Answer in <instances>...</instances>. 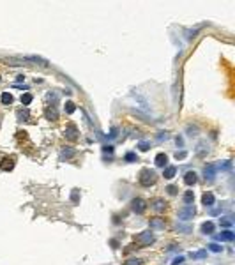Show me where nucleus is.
I'll return each mask as SVG.
<instances>
[{
  "label": "nucleus",
  "instance_id": "obj_1",
  "mask_svg": "<svg viewBox=\"0 0 235 265\" xmlns=\"http://www.w3.org/2000/svg\"><path fill=\"white\" fill-rule=\"evenodd\" d=\"M156 182V173L150 170H141L140 173V184L141 186H152Z\"/></svg>",
  "mask_w": 235,
  "mask_h": 265
},
{
  "label": "nucleus",
  "instance_id": "obj_2",
  "mask_svg": "<svg viewBox=\"0 0 235 265\" xmlns=\"http://www.w3.org/2000/svg\"><path fill=\"white\" fill-rule=\"evenodd\" d=\"M195 214H196L195 205H186L184 208L178 210V219H182V221H189V219L195 217Z\"/></svg>",
  "mask_w": 235,
  "mask_h": 265
},
{
  "label": "nucleus",
  "instance_id": "obj_3",
  "mask_svg": "<svg viewBox=\"0 0 235 265\" xmlns=\"http://www.w3.org/2000/svg\"><path fill=\"white\" fill-rule=\"evenodd\" d=\"M136 240H138V244H141V246H149V244H152L156 240V237L152 235L150 230H147V232H141L140 235H136Z\"/></svg>",
  "mask_w": 235,
  "mask_h": 265
},
{
  "label": "nucleus",
  "instance_id": "obj_4",
  "mask_svg": "<svg viewBox=\"0 0 235 265\" xmlns=\"http://www.w3.org/2000/svg\"><path fill=\"white\" fill-rule=\"evenodd\" d=\"M131 208H133V212H136V214H143L145 208H147V202H145L143 198H135V200L131 202Z\"/></svg>",
  "mask_w": 235,
  "mask_h": 265
},
{
  "label": "nucleus",
  "instance_id": "obj_5",
  "mask_svg": "<svg viewBox=\"0 0 235 265\" xmlns=\"http://www.w3.org/2000/svg\"><path fill=\"white\" fill-rule=\"evenodd\" d=\"M64 136L67 138V140H78V127H76V124H69L67 127H65V131H64Z\"/></svg>",
  "mask_w": 235,
  "mask_h": 265
},
{
  "label": "nucleus",
  "instance_id": "obj_6",
  "mask_svg": "<svg viewBox=\"0 0 235 265\" xmlns=\"http://www.w3.org/2000/svg\"><path fill=\"white\" fill-rule=\"evenodd\" d=\"M203 177H205V180H207V182H214V180H216V168H214V165H207V166L203 168Z\"/></svg>",
  "mask_w": 235,
  "mask_h": 265
},
{
  "label": "nucleus",
  "instance_id": "obj_7",
  "mask_svg": "<svg viewBox=\"0 0 235 265\" xmlns=\"http://www.w3.org/2000/svg\"><path fill=\"white\" fill-rule=\"evenodd\" d=\"M150 208H152V210H156V212H164V208H166V202H164L163 198H156V200H152Z\"/></svg>",
  "mask_w": 235,
  "mask_h": 265
},
{
  "label": "nucleus",
  "instance_id": "obj_8",
  "mask_svg": "<svg viewBox=\"0 0 235 265\" xmlns=\"http://www.w3.org/2000/svg\"><path fill=\"white\" fill-rule=\"evenodd\" d=\"M234 237H235L234 232L226 230V232H221V233H219L216 239H217V240H221V242H223V240H226V242H232V240H234Z\"/></svg>",
  "mask_w": 235,
  "mask_h": 265
},
{
  "label": "nucleus",
  "instance_id": "obj_9",
  "mask_svg": "<svg viewBox=\"0 0 235 265\" xmlns=\"http://www.w3.org/2000/svg\"><path fill=\"white\" fill-rule=\"evenodd\" d=\"M46 118L48 120H57L59 118V112H57V106H48L46 108Z\"/></svg>",
  "mask_w": 235,
  "mask_h": 265
},
{
  "label": "nucleus",
  "instance_id": "obj_10",
  "mask_svg": "<svg viewBox=\"0 0 235 265\" xmlns=\"http://www.w3.org/2000/svg\"><path fill=\"white\" fill-rule=\"evenodd\" d=\"M196 180H198V175H196L195 171H187V173L184 175V182H186L187 186H193V184H196Z\"/></svg>",
  "mask_w": 235,
  "mask_h": 265
},
{
  "label": "nucleus",
  "instance_id": "obj_11",
  "mask_svg": "<svg viewBox=\"0 0 235 265\" xmlns=\"http://www.w3.org/2000/svg\"><path fill=\"white\" fill-rule=\"evenodd\" d=\"M0 168L5 171H11L13 168H14V161L13 159H9V157H4L2 159V163H0Z\"/></svg>",
  "mask_w": 235,
  "mask_h": 265
},
{
  "label": "nucleus",
  "instance_id": "obj_12",
  "mask_svg": "<svg viewBox=\"0 0 235 265\" xmlns=\"http://www.w3.org/2000/svg\"><path fill=\"white\" fill-rule=\"evenodd\" d=\"M149 223H150V228H154V230H164V221L161 217H154Z\"/></svg>",
  "mask_w": 235,
  "mask_h": 265
},
{
  "label": "nucleus",
  "instance_id": "obj_13",
  "mask_svg": "<svg viewBox=\"0 0 235 265\" xmlns=\"http://www.w3.org/2000/svg\"><path fill=\"white\" fill-rule=\"evenodd\" d=\"M156 166H161V168H164L166 166V163H168V156L166 154H157L156 156Z\"/></svg>",
  "mask_w": 235,
  "mask_h": 265
},
{
  "label": "nucleus",
  "instance_id": "obj_14",
  "mask_svg": "<svg viewBox=\"0 0 235 265\" xmlns=\"http://www.w3.org/2000/svg\"><path fill=\"white\" fill-rule=\"evenodd\" d=\"M209 150H210V147L207 145V141H202V143L196 147V154H198V156H205V154H209Z\"/></svg>",
  "mask_w": 235,
  "mask_h": 265
},
{
  "label": "nucleus",
  "instance_id": "obj_15",
  "mask_svg": "<svg viewBox=\"0 0 235 265\" xmlns=\"http://www.w3.org/2000/svg\"><path fill=\"white\" fill-rule=\"evenodd\" d=\"M175 173H177L175 166H168V168H164V171H163V177H164V179H173Z\"/></svg>",
  "mask_w": 235,
  "mask_h": 265
},
{
  "label": "nucleus",
  "instance_id": "obj_16",
  "mask_svg": "<svg viewBox=\"0 0 235 265\" xmlns=\"http://www.w3.org/2000/svg\"><path fill=\"white\" fill-rule=\"evenodd\" d=\"M216 170H223V171H230L232 170V161H223V163H217V166H214Z\"/></svg>",
  "mask_w": 235,
  "mask_h": 265
},
{
  "label": "nucleus",
  "instance_id": "obj_17",
  "mask_svg": "<svg viewBox=\"0 0 235 265\" xmlns=\"http://www.w3.org/2000/svg\"><path fill=\"white\" fill-rule=\"evenodd\" d=\"M193 202H195V193L193 191H186L184 193V203L186 205H193Z\"/></svg>",
  "mask_w": 235,
  "mask_h": 265
},
{
  "label": "nucleus",
  "instance_id": "obj_18",
  "mask_svg": "<svg viewBox=\"0 0 235 265\" xmlns=\"http://www.w3.org/2000/svg\"><path fill=\"white\" fill-rule=\"evenodd\" d=\"M202 203H203V205H212V203H214V194H212V193H205V194L202 196Z\"/></svg>",
  "mask_w": 235,
  "mask_h": 265
},
{
  "label": "nucleus",
  "instance_id": "obj_19",
  "mask_svg": "<svg viewBox=\"0 0 235 265\" xmlns=\"http://www.w3.org/2000/svg\"><path fill=\"white\" fill-rule=\"evenodd\" d=\"M214 223H212V221H205V223H203V225H202V232H203V233H212V232H214Z\"/></svg>",
  "mask_w": 235,
  "mask_h": 265
},
{
  "label": "nucleus",
  "instance_id": "obj_20",
  "mask_svg": "<svg viewBox=\"0 0 235 265\" xmlns=\"http://www.w3.org/2000/svg\"><path fill=\"white\" fill-rule=\"evenodd\" d=\"M13 99H14V97L9 94V92H2V94H0V101H2V104H11V103H13Z\"/></svg>",
  "mask_w": 235,
  "mask_h": 265
},
{
  "label": "nucleus",
  "instance_id": "obj_21",
  "mask_svg": "<svg viewBox=\"0 0 235 265\" xmlns=\"http://www.w3.org/2000/svg\"><path fill=\"white\" fill-rule=\"evenodd\" d=\"M62 157H65V159H69V157H73V156H74V149H73V147H64V149H62Z\"/></svg>",
  "mask_w": 235,
  "mask_h": 265
},
{
  "label": "nucleus",
  "instance_id": "obj_22",
  "mask_svg": "<svg viewBox=\"0 0 235 265\" xmlns=\"http://www.w3.org/2000/svg\"><path fill=\"white\" fill-rule=\"evenodd\" d=\"M16 117H18V120H20V122H27V120H28V117H30V113H28V110H20V112L16 113Z\"/></svg>",
  "mask_w": 235,
  "mask_h": 265
},
{
  "label": "nucleus",
  "instance_id": "obj_23",
  "mask_svg": "<svg viewBox=\"0 0 235 265\" xmlns=\"http://www.w3.org/2000/svg\"><path fill=\"white\" fill-rule=\"evenodd\" d=\"M207 256V251H203V249H200V251H196V253H191V258L193 260H202V258H205Z\"/></svg>",
  "mask_w": 235,
  "mask_h": 265
},
{
  "label": "nucleus",
  "instance_id": "obj_24",
  "mask_svg": "<svg viewBox=\"0 0 235 265\" xmlns=\"http://www.w3.org/2000/svg\"><path fill=\"white\" fill-rule=\"evenodd\" d=\"M74 110H76V104H74V103H73V101H67V103H65V113H74Z\"/></svg>",
  "mask_w": 235,
  "mask_h": 265
},
{
  "label": "nucleus",
  "instance_id": "obj_25",
  "mask_svg": "<svg viewBox=\"0 0 235 265\" xmlns=\"http://www.w3.org/2000/svg\"><path fill=\"white\" fill-rule=\"evenodd\" d=\"M221 226L225 228H232V225H234V221H232V217H221Z\"/></svg>",
  "mask_w": 235,
  "mask_h": 265
},
{
  "label": "nucleus",
  "instance_id": "obj_26",
  "mask_svg": "<svg viewBox=\"0 0 235 265\" xmlns=\"http://www.w3.org/2000/svg\"><path fill=\"white\" fill-rule=\"evenodd\" d=\"M20 99H21V104H25V106H27V104H30V103H32V99H34V97H32V95L27 92V94L21 95Z\"/></svg>",
  "mask_w": 235,
  "mask_h": 265
},
{
  "label": "nucleus",
  "instance_id": "obj_27",
  "mask_svg": "<svg viewBox=\"0 0 235 265\" xmlns=\"http://www.w3.org/2000/svg\"><path fill=\"white\" fill-rule=\"evenodd\" d=\"M138 149L141 152L149 150V149H150V141H140V143H138Z\"/></svg>",
  "mask_w": 235,
  "mask_h": 265
},
{
  "label": "nucleus",
  "instance_id": "obj_28",
  "mask_svg": "<svg viewBox=\"0 0 235 265\" xmlns=\"http://www.w3.org/2000/svg\"><path fill=\"white\" fill-rule=\"evenodd\" d=\"M136 159H138V156L135 152H127V154H126V161H127V163H135Z\"/></svg>",
  "mask_w": 235,
  "mask_h": 265
},
{
  "label": "nucleus",
  "instance_id": "obj_29",
  "mask_svg": "<svg viewBox=\"0 0 235 265\" xmlns=\"http://www.w3.org/2000/svg\"><path fill=\"white\" fill-rule=\"evenodd\" d=\"M27 60L36 62V64H41V66H48V62H46V60H42V58H39V57H28Z\"/></svg>",
  "mask_w": 235,
  "mask_h": 265
},
{
  "label": "nucleus",
  "instance_id": "obj_30",
  "mask_svg": "<svg viewBox=\"0 0 235 265\" xmlns=\"http://www.w3.org/2000/svg\"><path fill=\"white\" fill-rule=\"evenodd\" d=\"M166 193H168V194H177V193H178V188H177V186H166Z\"/></svg>",
  "mask_w": 235,
  "mask_h": 265
},
{
  "label": "nucleus",
  "instance_id": "obj_31",
  "mask_svg": "<svg viewBox=\"0 0 235 265\" xmlns=\"http://www.w3.org/2000/svg\"><path fill=\"white\" fill-rule=\"evenodd\" d=\"M124 265H141V260L140 258H131V260H127Z\"/></svg>",
  "mask_w": 235,
  "mask_h": 265
},
{
  "label": "nucleus",
  "instance_id": "obj_32",
  "mask_svg": "<svg viewBox=\"0 0 235 265\" xmlns=\"http://www.w3.org/2000/svg\"><path fill=\"white\" fill-rule=\"evenodd\" d=\"M209 249H210V251H214V253H219V251H223V247L219 246V244H209Z\"/></svg>",
  "mask_w": 235,
  "mask_h": 265
},
{
  "label": "nucleus",
  "instance_id": "obj_33",
  "mask_svg": "<svg viewBox=\"0 0 235 265\" xmlns=\"http://www.w3.org/2000/svg\"><path fill=\"white\" fill-rule=\"evenodd\" d=\"M184 157H187V152H184V150L175 152V159H184Z\"/></svg>",
  "mask_w": 235,
  "mask_h": 265
},
{
  "label": "nucleus",
  "instance_id": "obj_34",
  "mask_svg": "<svg viewBox=\"0 0 235 265\" xmlns=\"http://www.w3.org/2000/svg\"><path fill=\"white\" fill-rule=\"evenodd\" d=\"M71 200H73V203H78V191H73V193H71Z\"/></svg>",
  "mask_w": 235,
  "mask_h": 265
},
{
  "label": "nucleus",
  "instance_id": "obj_35",
  "mask_svg": "<svg viewBox=\"0 0 235 265\" xmlns=\"http://www.w3.org/2000/svg\"><path fill=\"white\" fill-rule=\"evenodd\" d=\"M177 230H178V232H189V230H191V228L189 226H182V225H177Z\"/></svg>",
  "mask_w": 235,
  "mask_h": 265
},
{
  "label": "nucleus",
  "instance_id": "obj_36",
  "mask_svg": "<svg viewBox=\"0 0 235 265\" xmlns=\"http://www.w3.org/2000/svg\"><path fill=\"white\" fill-rule=\"evenodd\" d=\"M157 136H159V140H161V141H163V140H168V132H159Z\"/></svg>",
  "mask_w": 235,
  "mask_h": 265
},
{
  "label": "nucleus",
  "instance_id": "obj_37",
  "mask_svg": "<svg viewBox=\"0 0 235 265\" xmlns=\"http://www.w3.org/2000/svg\"><path fill=\"white\" fill-rule=\"evenodd\" d=\"M103 152L104 154H113V147H103Z\"/></svg>",
  "mask_w": 235,
  "mask_h": 265
},
{
  "label": "nucleus",
  "instance_id": "obj_38",
  "mask_svg": "<svg viewBox=\"0 0 235 265\" xmlns=\"http://www.w3.org/2000/svg\"><path fill=\"white\" fill-rule=\"evenodd\" d=\"M184 262V256H177L175 260H173V265H178V264H182Z\"/></svg>",
  "mask_w": 235,
  "mask_h": 265
},
{
  "label": "nucleus",
  "instance_id": "obj_39",
  "mask_svg": "<svg viewBox=\"0 0 235 265\" xmlns=\"http://www.w3.org/2000/svg\"><path fill=\"white\" fill-rule=\"evenodd\" d=\"M175 143H177V147H182V145H184V140H182V138L178 136V138L175 140Z\"/></svg>",
  "mask_w": 235,
  "mask_h": 265
}]
</instances>
